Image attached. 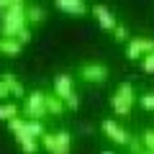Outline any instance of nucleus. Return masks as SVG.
Returning a JSON list of instances; mask_svg holds the SVG:
<instances>
[{"label": "nucleus", "mask_w": 154, "mask_h": 154, "mask_svg": "<svg viewBox=\"0 0 154 154\" xmlns=\"http://www.w3.org/2000/svg\"><path fill=\"white\" fill-rule=\"evenodd\" d=\"M18 146H21L23 154H38V152H41V141H38V139H33V136L18 139Z\"/></svg>", "instance_id": "2eb2a0df"}, {"label": "nucleus", "mask_w": 154, "mask_h": 154, "mask_svg": "<svg viewBox=\"0 0 154 154\" xmlns=\"http://www.w3.org/2000/svg\"><path fill=\"white\" fill-rule=\"evenodd\" d=\"M18 110H21V108H18L13 100H11V103H0V121L11 123L13 118H18Z\"/></svg>", "instance_id": "dca6fc26"}, {"label": "nucleus", "mask_w": 154, "mask_h": 154, "mask_svg": "<svg viewBox=\"0 0 154 154\" xmlns=\"http://www.w3.org/2000/svg\"><path fill=\"white\" fill-rule=\"evenodd\" d=\"M100 131H103V136L108 139V141H113L116 146H126V149H128V144L136 139V136H131L118 121H113V118H103V121H100Z\"/></svg>", "instance_id": "423d86ee"}, {"label": "nucleus", "mask_w": 154, "mask_h": 154, "mask_svg": "<svg viewBox=\"0 0 154 154\" xmlns=\"http://www.w3.org/2000/svg\"><path fill=\"white\" fill-rule=\"evenodd\" d=\"M54 8L72 18H85L90 13V3H85V0H54Z\"/></svg>", "instance_id": "9d476101"}, {"label": "nucleus", "mask_w": 154, "mask_h": 154, "mask_svg": "<svg viewBox=\"0 0 154 154\" xmlns=\"http://www.w3.org/2000/svg\"><path fill=\"white\" fill-rule=\"evenodd\" d=\"M139 95L134 93V85L131 82H121L118 88L113 90V95H110V110H113L116 116H128L134 110V103H136Z\"/></svg>", "instance_id": "20e7f679"}, {"label": "nucleus", "mask_w": 154, "mask_h": 154, "mask_svg": "<svg viewBox=\"0 0 154 154\" xmlns=\"http://www.w3.org/2000/svg\"><path fill=\"white\" fill-rule=\"evenodd\" d=\"M113 41H116V44H128V41H131V33H128V28L123 26V23H118V26H116Z\"/></svg>", "instance_id": "a211bd4d"}, {"label": "nucleus", "mask_w": 154, "mask_h": 154, "mask_svg": "<svg viewBox=\"0 0 154 154\" xmlns=\"http://www.w3.org/2000/svg\"><path fill=\"white\" fill-rule=\"evenodd\" d=\"M26 21H28V26H41V23L46 21V8L41 5V3H28Z\"/></svg>", "instance_id": "9b49d317"}, {"label": "nucleus", "mask_w": 154, "mask_h": 154, "mask_svg": "<svg viewBox=\"0 0 154 154\" xmlns=\"http://www.w3.org/2000/svg\"><path fill=\"white\" fill-rule=\"evenodd\" d=\"M41 149L46 154H72V134L67 128L59 131H49L41 139Z\"/></svg>", "instance_id": "39448f33"}, {"label": "nucleus", "mask_w": 154, "mask_h": 154, "mask_svg": "<svg viewBox=\"0 0 154 154\" xmlns=\"http://www.w3.org/2000/svg\"><path fill=\"white\" fill-rule=\"evenodd\" d=\"M100 154H113V152H110V149H105V152H100Z\"/></svg>", "instance_id": "5701e85b"}, {"label": "nucleus", "mask_w": 154, "mask_h": 154, "mask_svg": "<svg viewBox=\"0 0 154 154\" xmlns=\"http://www.w3.org/2000/svg\"><path fill=\"white\" fill-rule=\"evenodd\" d=\"M80 77L88 85H103V82H108L110 69L105 62H82L80 64Z\"/></svg>", "instance_id": "0eeeda50"}, {"label": "nucleus", "mask_w": 154, "mask_h": 154, "mask_svg": "<svg viewBox=\"0 0 154 154\" xmlns=\"http://www.w3.org/2000/svg\"><path fill=\"white\" fill-rule=\"evenodd\" d=\"M141 144H144V149H146V152L154 154V128H146V131L141 134Z\"/></svg>", "instance_id": "6ab92c4d"}, {"label": "nucleus", "mask_w": 154, "mask_h": 154, "mask_svg": "<svg viewBox=\"0 0 154 154\" xmlns=\"http://www.w3.org/2000/svg\"><path fill=\"white\" fill-rule=\"evenodd\" d=\"M136 103H139V108H141V110L154 113V93H152V90H149V93H141L136 98Z\"/></svg>", "instance_id": "f3484780"}, {"label": "nucleus", "mask_w": 154, "mask_h": 154, "mask_svg": "<svg viewBox=\"0 0 154 154\" xmlns=\"http://www.w3.org/2000/svg\"><path fill=\"white\" fill-rule=\"evenodd\" d=\"M11 98H13V95H11V88L0 80V100H3V103H11Z\"/></svg>", "instance_id": "412c9836"}, {"label": "nucleus", "mask_w": 154, "mask_h": 154, "mask_svg": "<svg viewBox=\"0 0 154 154\" xmlns=\"http://www.w3.org/2000/svg\"><path fill=\"white\" fill-rule=\"evenodd\" d=\"M51 93H54L57 98L64 100L67 110H72V113H75V110L80 108V98H77L75 77H72V75H67V72H59V75H54V80H51Z\"/></svg>", "instance_id": "f03ea898"}, {"label": "nucleus", "mask_w": 154, "mask_h": 154, "mask_svg": "<svg viewBox=\"0 0 154 154\" xmlns=\"http://www.w3.org/2000/svg\"><path fill=\"white\" fill-rule=\"evenodd\" d=\"M154 51V38L152 36H134L131 41L126 44V59H139L141 62L146 54H152Z\"/></svg>", "instance_id": "6e6552de"}, {"label": "nucleus", "mask_w": 154, "mask_h": 154, "mask_svg": "<svg viewBox=\"0 0 154 154\" xmlns=\"http://www.w3.org/2000/svg\"><path fill=\"white\" fill-rule=\"evenodd\" d=\"M90 13L95 16V21L100 23V28H103V31H108V33L116 31V26H118V18L113 16V11H110L108 5H103V3H93V5H90Z\"/></svg>", "instance_id": "1a4fd4ad"}, {"label": "nucleus", "mask_w": 154, "mask_h": 154, "mask_svg": "<svg viewBox=\"0 0 154 154\" xmlns=\"http://www.w3.org/2000/svg\"><path fill=\"white\" fill-rule=\"evenodd\" d=\"M21 49H23V44L18 41V38H8V36H0V54L3 57H18L21 54Z\"/></svg>", "instance_id": "f8f14e48"}, {"label": "nucleus", "mask_w": 154, "mask_h": 154, "mask_svg": "<svg viewBox=\"0 0 154 154\" xmlns=\"http://www.w3.org/2000/svg\"><path fill=\"white\" fill-rule=\"evenodd\" d=\"M16 38H18V41H21L23 46H26V44H31V38H33V36H31V28H23V31L18 33Z\"/></svg>", "instance_id": "4be33fe9"}, {"label": "nucleus", "mask_w": 154, "mask_h": 154, "mask_svg": "<svg viewBox=\"0 0 154 154\" xmlns=\"http://www.w3.org/2000/svg\"><path fill=\"white\" fill-rule=\"evenodd\" d=\"M141 154H152V152H146V149H144V152H141Z\"/></svg>", "instance_id": "b1692460"}, {"label": "nucleus", "mask_w": 154, "mask_h": 154, "mask_svg": "<svg viewBox=\"0 0 154 154\" xmlns=\"http://www.w3.org/2000/svg\"><path fill=\"white\" fill-rule=\"evenodd\" d=\"M0 80H3V82L11 88V95H13V98H26V95H28V93H26V88H23V82L18 80L16 75L5 72V75H0Z\"/></svg>", "instance_id": "ddd939ff"}, {"label": "nucleus", "mask_w": 154, "mask_h": 154, "mask_svg": "<svg viewBox=\"0 0 154 154\" xmlns=\"http://www.w3.org/2000/svg\"><path fill=\"white\" fill-rule=\"evenodd\" d=\"M46 110H49V116H62L67 110V105H64V100L57 98L54 93H46Z\"/></svg>", "instance_id": "4468645a"}, {"label": "nucleus", "mask_w": 154, "mask_h": 154, "mask_svg": "<svg viewBox=\"0 0 154 154\" xmlns=\"http://www.w3.org/2000/svg\"><path fill=\"white\" fill-rule=\"evenodd\" d=\"M141 72H144V75H154V51L141 59Z\"/></svg>", "instance_id": "aec40b11"}, {"label": "nucleus", "mask_w": 154, "mask_h": 154, "mask_svg": "<svg viewBox=\"0 0 154 154\" xmlns=\"http://www.w3.org/2000/svg\"><path fill=\"white\" fill-rule=\"evenodd\" d=\"M26 8H28L26 0H13L11 11L0 16V36L16 38L23 28H31L28 21H26Z\"/></svg>", "instance_id": "f257e3e1"}, {"label": "nucleus", "mask_w": 154, "mask_h": 154, "mask_svg": "<svg viewBox=\"0 0 154 154\" xmlns=\"http://www.w3.org/2000/svg\"><path fill=\"white\" fill-rule=\"evenodd\" d=\"M21 113L28 121H46L49 110H46V93L44 90H38V88L31 90L21 103Z\"/></svg>", "instance_id": "7ed1b4c3"}]
</instances>
